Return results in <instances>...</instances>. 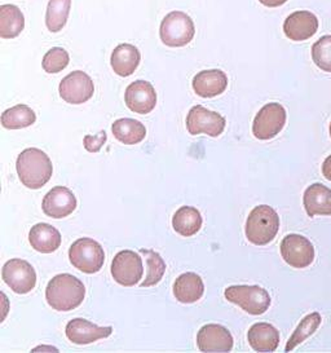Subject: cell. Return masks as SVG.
Instances as JSON below:
<instances>
[{
    "instance_id": "obj_1",
    "label": "cell",
    "mask_w": 331,
    "mask_h": 353,
    "mask_svg": "<svg viewBox=\"0 0 331 353\" xmlns=\"http://www.w3.org/2000/svg\"><path fill=\"white\" fill-rule=\"evenodd\" d=\"M86 296V288L81 280L69 273L57 274L46 289V299L54 311L69 312L78 308Z\"/></svg>"
},
{
    "instance_id": "obj_2",
    "label": "cell",
    "mask_w": 331,
    "mask_h": 353,
    "mask_svg": "<svg viewBox=\"0 0 331 353\" xmlns=\"http://www.w3.org/2000/svg\"><path fill=\"white\" fill-rule=\"evenodd\" d=\"M16 170L21 183L29 189L44 187L53 174V166L50 157L41 149L30 148L21 152L16 162Z\"/></svg>"
},
{
    "instance_id": "obj_3",
    "label": "cell",
    "mask_w": 331,
    "mask_h": 353,
    "mask_svg": "<svg viewBox=\"0 0 331 353\" xmlns=\"http://www.w3.org/2000/svg\"><path fill=\"white\" fill-rule=\"evenodd\" d=\"M279 229V214L268 205L254 208L246 221V237L257 246H264L277 236Z\"/></svg>"
},
{
    "instance_id": "obj_4",
    "label": "cell",
    "mask_w": 331,
    "mask_h": 353,
    "mask_svg": "<svg viewBox=\"0 0 331 353\" xmlns=\"http://www.w3.org/2000/svg\"><path fill=\"white\" fill-rule=\"evenodd\" d=\"M196 28L193 20L184 12L174 11L163 19L159 35L167 47H184L193 41Z\"/></svg>"
},
{
    "instance_id": "obj_5",
    "label": "cell",
    "mask_w": 331,
    "mask_h": 353,
    "mask_svg": "<svg viewBox=\"0 0 331 353\" xmlns=\"http://www.w3.org/2000/svg\"><path fill=\"white\" fill-rule=\"evenodd\" d=\"M228 301L233 303L248 312V314L259 316L268 311L270 307V296L268 291L263 288L252 285H236L229 286L224 292Z\"/></svg>"
},
{
    "instance_id": "obj_6",
    "label": "cell",
    "mask_w": 331,
    "mask_h": 353,
    "mask_svg": "<svg viewBox=\"0 0 331 353\" xmlns=\"http://www.w3.org/2000/svg\"><path fill=\"white\" fill-rule=\"evenodd\" d=\"M69 259L77 270L87 274L97 273L105 263L103 246L92 239H77L69 250Z\"/></svg>"
},
{
    "instance_id": "obj_7",
    "label": "cell",
    "mask_w": 331,
    "mask_h": 353,
    "mask_svg": "<svg viewBox=\"0 0 331 353\" xmlns=\"http://www.w3.org/2000/svg\"><path fill=\"white\" fill-rule=\"evenodd\" d=\"M286 118V110L279 103L264 105L254 119L252 134L259 140H270L283 130Z\"/></svg>"
},
{
    "instance_id": "obj_8",
    "label": "cell",
    "mask_w": 331,
    "mask_h": 353,
    "mask_svg": "<svg viewBox=\"0 0 331 353\" xmlns=\"http://www.w3.org/2000/svg\"><path fill=\"white\" fill-rule=\"evenodd\" d=\"M143 274L144 264L141 256L137 252L131 250H123L114 256L112 276L117 283L126 288H131L140 282Z\"/></svg>"
},
{
    "instance_id": "obj_9",
    "label": "cell",
    "mask_w": 331,
    "mask_h": 353,
    "mask_svg": "<svg viewBox=\"0 0 331 353\" xmlns=\"http://www.w3.org/2000/svg\"><path fill=\"white\" fill-rule=\"evenodd\" d=\"M225 125V118L223 115L211 112L201 105L193 106L186 117V128L190 135L206 134L211 137H217L223 134Z\"/></svg>"
},
{
    "instance_id": "obj_10",
    "label": "cell",
    "mask_w": 331,
    "mask_h": 353,
    "mask_svg": "<svg viewBox=\"0 0 331 353\" xmlns=\"http://www.w3.org/2000/svg\"><path fill=\"white\" fill-rule=\"evenodd\" d=\"M281 255L290 267L303 270L313 263L316 251L310 239L300 234H288L281 242Z\"/></svg>"
},
{
    "instance_id": "obj_11",
    "label": "cell",
    "mask_w": 331,
    "mask_h": 353,
    "mask_svg": "<svg viewBox=\"0 0 331 353\" xmlns=\"http://www.w3.org/2000/svg\"><path fill=\"white\" fill-rule=\"evenodd\" d=\"M1 277L16 294H28L37 285L35 270L26 260H8L3 265Z\"/></svg>"
},
{
    "instance_id": "obj_12",
    "label": "cell",
    "mask_w": 331,
    "mask_h": 353,
    "mask_svg": "<svg viewBox=\"0 0 331 353\" xmlns=\"http://www.w3.org/2000/svg\"><path fill=\"white\" fill-rule=\"evenodd\" d=\"M59 92L68 104H84L92 97L94 85L88 74L75 70L62 79Z\"/></svg>"
},
{
    "instance_id": "obj_13",
    "label": "cell",
    "mask_w": 331,
    "mask_h": 353,
    "mask_svg": "<svg viewBox=\"0 0 331 353\" xmlns=\"http://www.w3.org/2000/svg\"><path fill=\"white\" fill-rule=\"evenodd\" d=\"M197 345L201 352H230L233 348V336L227 327L208 323L197 334Z\"/></svg>"
},
{
    "instance_id": "obj_14",
    "label": "cell",
    "mask_w": 331,
    "mask_h": 353,
    "mask_svg": "<svg viewBox=\"0 0 331 353\" xmlns=\"http://www.w3.org/2000/svg\"><path fill=\"white\" fill-rule=\"evenodd\" d=\"M124 100L131 112L136 114H149L157 105L154 87L146 81H136L127 87Z\"/></svg>"
},
{
    "instance_id": "obj_15",
    "label": "cell",
    "mask_w": 331,
    "mask_h": 353,
    "mask_svg": "<svg viewBox=\"0 0 331 353\" xmlns=\"http://www.w3.org/2000/svg\"><path fill=\"white\" fill-rule=\"evenodd\" d=\"M43 212L53 219L69 216L77 208V198L70 189L56 187L50 190L41 202Z\"/></svg>"
},
{
    "instance_id": "obj_16",
    "label": "cell",
    "mask_w": 331,
    "mask_h": 353,
    "mask_svg": "<svg viewBox=\"0 0 331 353\" xmlns=\"http://www.w3.org/2000/svg\"><path fill=\"white\" fill-rule=\"evenodd\" d=\"M317 30L319 19L310 11L294 12L283 22L285 35L294 42L308 41Z\"/></svg>"
},
{
    "instance_id": "obj_17",
    "label": "cell",
    "mask_w": 331,
    "mask_h": 353,
    "mask_svg": "<svg viewBox=\"0 0 331 353\" xmlns=\"http://www.w3.org/2000/svg\"><path fill=\"white\" fill-rule=\"evenodd\" d=\"M65 332L70 342L84 345V344H91L99 339H105L110 336L113 332V327L112 326L100 327L84 319H74L66 325Z\"/></svg>"
},
{
    "instance_id": "obj_18",
    "label": "cell",
    "mask_w": 331,
    "mask_h": 353,
    "mask_svg": "<svg viewBox=\"0 0 331 353\" xmlns=\"http://www.w3.org/2000/svg\"><path fill=\"white\" fill-rule=\"evenodd\" d=\"M193 90L199 97L211 99L223 94L228 87L227 74L219 69L203 70L193 78Z\"/></svg>"
},
{
    "instance_id": "obj_19",
    "label": "cell",
    "mask_w": 331,
    "mask_h": 353,
    "mask_svg": "<svg viewBox=\"0 0 331 353\" xmlns=\"http://www.w3.org/2000/svg\"><path fill=\"white\" fill-rule=\"evenodd\" d=\"M304 208L310 218L331 216V189L316 183L305 189L303 197Z\"/></svg>"
},
{
    "instance_id": "obj_20",
    "label": "cell",
    "mask_w": 331,
    "mask_h": 353,
    "mask_svg": "<svg viewBox=\"0 0 331 353\" xmlns=\"http://www.w3.org/2000/svg\"><path fill=\"white\" fill-rule=\"evenodd\" d=\"M248 344L257 352H274L279 345V332L270 323H254L248 332Z\"/></svg>"
},
{
    "instance_id": "obj_21",
    "label": "cell",
    "mask_w": 331,
    "mask_h": 353,
    "mask_svg": "<svg viewBox=\"0 0 331 353\" xmlns=\"http://www.w3.org/2000/svg\"><path fill=\"white\" fill-rule=\"evenodd\" d=\"M203 292H205L203 281L193 272L183 273L176 279L174 283V295L176 301L184 304H192L199 301Z\"/></svg>"
},
{
    "instance_id": "obj_22",
    "label": "cell",
    "mask_w": 331,
    "mask_h": 353,
    "mask_svg": "<svg viewBox=\"0 0 331 353\" xmlns=\"http://www.w3.org/2000/svg\"><path fill=\"white\" fill-rule=\"evenodd\" d=\"M31 248L41 254H51L61 246V234L47 223H39L29 233Z\"/></svg>"
},
{
    "instance_id": "obj_23",
    "label": "cell",
    "mask_w": 331,
    "mask_h": 353,
    "mask_svg": "<svg viewBox=\"0 0 331 353\" xmlns=\"http://www.w3.org/2000/svg\"><path fill=\"white\" fill-rule=\"evenodd\" d=\"M141 60L140 51L132 44H119L114 48L110 63L114 73L119 77H130L134 73Z\"/></svg>"
},
{
    "instance_id": "obj_24",
    "label": "cell",
    "mask_w": 331,
    "mask_h": 353,
    "mask_svg": "<svg viewBox=\"0 0 331 353\" xmlns=\"http://www.w3.org/2000/svg\"><path fill=\"white\" fill-rule=\"evenodd\" d=\"M25 28V17L19 7L4 4L0 7V37L13 39L20 35Z\"/></svg>"
},
{
    "instance_id": "obj_25",
    "label": "cell",
    "mask_w": 331,
    "mask_h": 353,
    "mask_svg": "<svg viewBox=\"0 0 331 353\" xmlns=\"http://www.w3.org/2000/svg\"><path fill=\"white\" fill-rule=\"evenodd\" d=\"M114 137L124 145H134L141 143L146 136L145 125L131 118H122L112 125Z\"/></svg>"
},
{
    "instance_id": "obj_26",
    "label": "cell",
    "mask_w": 331,
    "mask_h": 353,
    "mask_svg": "<svg viewBox=\"0 0 331 353\" xmlns=\"http://www.w3.org/2000/svg\"><path fill=\"white\" fill-rule=\"evenodd\" d=\"M172 227L180 236L192 237L202 227V215L196 208L183 206L176 211L172 218Z\"/></svg>"
},
{
    "instance_id": "obj_27",
    "label": "cell",
    "mask_w": 331,
    "mask_h": 353,
    "mask_svg": "<svg viewBox=\"0 0 331 353\" xmlns=\"http://www.w3.org/2000/svg\"><path fill=\"white\" fill-rule=\"evenodd\" d=\"M37 115L28 105H16L1 114V125L8 130H21L34 125Z\"/></svg>"
},
{
    "instance_id": "obj_28",
    "label": "cell",
    "mask_w": 331,
    "mask_h": 353,
    "mask_svg": "<svg viewBox=\"0 0 331 353\" xmlns=\"http://www.w3.org/2000/svg\"><path fill=\"white\" fill-rule=\"evenodd\" d=\"M70 8L72 0H50L46 13V25L50 32H61L69 19Z\"/></svg>"
},
{
    "instance_id": "obj_29",
    "label": "cell",
    "mask_w": 331,
    "mask_h": 353,
    "mask_svg": "<svg viewBox=\"0 0 331 353\" xmlns=\"http://www.w3.org/2000/svg\"><path fill=\"white\" fill-rule=\"evenodd\" d=\"M321 321H322V319H321V314L319 312H313L308 316H305L300 321L298 327L295 329V332H292V335L290 336L285 351L290 352V351L295 350V347H298L300 343L304 342L307 338H310V335H313L316 330L320 327Z\"/></svg>"
},
{
    "instance_id": "obj_30",
    "label": "cell",
    "mask_w": 331,
    "mask_h": 353,
    "mask_svg": "<svg viewBox=\"0 0 331 353\" xmlns=\"http://www.w3.org/2000/svg\"><path fill=\"white\" fill-rule=\"evenodd\" d=\"M140 252L146 255V264H148V273H146L145 280L141 282V286L152 288V286L158 285L165 276V260L162 259V256L153 250L141 249Z\"/></svg>"
},
{
    "instance_id": "obj_31",
    "label": "cell",
    "mask_w": 331,
    "mask_h": 353,
    "mask_svg": "<svg viewBox=\"0 0 331 353\" xmlns=\"http://www.w3.org/2000/svg\"><path fill=\"white\" fill-rule=\"evenodd\" d=\"M312 59L321 70L331 73V35L321 37L312 46Z\"/></svg>"
},
{
    "instance_id": "obj_32",
    "label": "cell",
    "mask_w": 331,
    "mask_h": 353,
    "mask_svg": "<svg viewBox=\"0 0 331 353\" xmlns=\"http://www.w3.org/2000/svg\"><path fill=\"white\" fill-rule=\"evenodd\" d=\"M70 61V56L61 47H53L44 54L41 66L44 72L50 74H57L62 72Z\"/></svg>"
},
{
    "instance_id": "obj_33",
    "label": "cell",
    "mask_w": 331,
    "mask_h": 353,
    "mask_svg": "<svg viewBox=\"0 0 331 353\" xmlns=\"http://www.w3.org/2000/svg\"><path fill=\"white\" fill-rule=\"evenodd\" d=\"M106 139H108L106 132L101 131V132H99L96 136H86L84 140H83V144H84V148H86L87 152H90V153H97V152L103 148L105 141H106Z\"/></svg>"
},
{
    "instance_id": "obj_34",
    "label": "cell",
    "mask_w": 331,
    "mask_h": 353,
    "mask_svg": "<svg viewBox=\"0 0 331 353\" xmlns=\"http://www.w3.org/2000/svg\"><path fill=\"white\" fill-rule=\"evenodd\" d=\"M322 174H323V176L326 177L329 181H331V156L328 157V158L323 161Z\"/></svg>"
},
{
    "instance_id": "obj_35",
    "label": "cell",
    "mask_w": 331,
    "mask_h": 353,
    "mask_svg": "<svg viewBox=\"0 0 331 353\" xmlns=\"http://www.w3.org/2000/svg\"><path fill=\"white\" fill-rule=\"evenodd\" d=\"M259 1L269 8H276V7H281L282 4H285L288 0H259Z\"/></svg>"
},
{
    "instance_id": "obj_36",
    "label": "cell",
    "mask_w": 331,
    "mask_h": 353,
    "mask_svg": "<svg viewBox=\"0 0 331 353\" xmlns=\"http://www.w3.org/2000/svg\"><path fill=\"white\" fill-rule=\"evenodd\" d=\"M329 131H330V137H331V123H330V128H329Z\"/></svg>"
}]
</instances>
